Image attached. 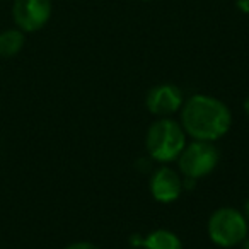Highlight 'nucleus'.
Returning <instances> with one entry per match:
<instances>
[{"label": "nucleus", "mask_w": 249, "mask_h": 249, "mask_svg": "<svg viewBox=\"0 0 249 249\" xmlns=\"http://www.w3.org/2000/svg\"><path fill=\"white\" fill-rule=\"evenodd\" d=\"M244 217H246V220H248V224H249V196H248V200H246V203H244Z\"/></svg>", "instance_id": "f8f14e48"}, {"label": "nucleus", "mask_w": 249, "mask_h": 249, "mask_svg": "<svg viewBox=\"0 0 249 249\" xmlns=\"http://www.w3.org/2000/svg\"><path fill=\"white\" fill-rule=\"evenodd\" d=\"M142 249H183V242L174 232L166 229H157L142 239Z\"/></svg>", "instance_id": "6e6552de"}, {"label": "nucleus", "mask_w": 249, "mask_h": 249, "mask_svg": "<svg viewBox=\"0 0 249 249\" xmlns=\"http://www.w3.org/2000/svg\"><path fill=\"white\" fill-rule=\"evenodd\" d=\"M143 2H149V0H143Z\"/></svg>", "instance_id": "2eb2a0df"}, {"label": "nucleus", "mask_w": 249, "mask_h": 249, "mask_svg": "<svg viewBox=\"0 0 249 249\" xmlns=\"http://www.w3.org/2000/svg\"><path fill=\"white\" fill-rule=\"evenodd\" d=\"M184 103L183 90L176 84H159L147 92L145 106L150 114L157 118H171L179 113Z\"/></svg>", "instance_id": "423d86ee"}, {"label": "nucleus", "mask_w": 249, "mask_h": 249, "mask_svg": "<svg viewBox=\"0 0 249 249\" xmlns=\"http://www.w3.org/2000/svg\"><path fill=\"white\" fill-rule=\"evenodd\" d=\"M220 152L213 145V142H203V140H193L191 143H186L183 152L178 157V166L179 173L186 179H201L213 173V169L218 166Z\"/></svg>", "instance_id": "20e7f679"}, {"label": "nucleus", "mask_w": 249, "mask_h": 249, "mask_svg": "<svg viewBox=\"0 0 249 249\" xmlns=\"http://www.w3.org/2000/svg\"><path fill=\"white\" fill-rule=\"evenodd\" d=\"M26 36L21 29H5L0 33V56L2 58H12L22 48H24Z\"/></svg>", "instance_id": "1a4fd4ad"}, {"label": "nucleus", "mask_w": 249, "mask_h": 249, "mask_svg": "<svg viewBox=\"0 0 249 249\" xmlns=\"http://www.w3.org/2000/svg\"><path fill=\"white\" fill-rule=\"evenodd\" d=\"M235 5L241 12L244 14H249V0H235Z\"/></svg>", "instance_id": "9b49d317"}, {"label": "nucleus", "mask_w": 249, "mask_h": 249, "mask_svg": "<svg viewBox=\"0 0 249 249\" xmlns=\"http://www.w3.org/2000/svg\"><path fill=\"white\" fill-rule=\"evenodd\" d=\"M149 188L150 195H152L156 201H159V203H173L181 196L184 184L179 173H176V171L167 166H162L152 173Z\"/></svg>", "instance_id": "0eeeda50"}, {"label": "nucleus", "mask_w": 249, "mask_h": 249, "mask_svg": "<svg viewBox=\"0 0 249 249\" xmlns=\"http://www.w3.org/2000/svg\"><path fill=\"white\" fill-rule=\"evenodd\" d=\"M241 244H242V249H249V235L241 242Z\"/></svg>", "instance_id": "4468645a"}, {"label": "nucleus", "mask_w": 249, "mask_h": 249, "mask_svg": "<svg viewBox=\"0 0 249 249\" xmlns=\"http://www.w3.org/2000/svg\"><path fill=\"white\" fill-rule=\"evenodd\" d=\"M52 12V0H14L12 5L16 26L24 33H36L45 28Z\"/></svg>", "instance_id": "39448f33"}, {"label": "nucleus", "mask_w": 249, "mask_h": 249, "mask_svg": "<svg viewBox=\"0 0 249 249\" xmlns=\"http://www.w3.org/2000/svg\"><path fill=\"white\" fill-rule=\"evenodd\" d=\"M179 123L193 140L217 142L232 126V113L224 101L208 94H195L184 99Z\"/></svg>", "instance_id": "f257e3e1"}, {"label": "nucleus", "mask_w": 249, "mask_h": 249, "mask_svg": "<svg viewBox=\"0 0 249 249\" xmlns=\"http://www.w3.org/2000/svg\"><path fill=\"white\" fill-rule=\"evenodd\" d=\"M244 113L248 114V118H249V96L244 99Z\"/></svg>", "instance_id": "ddd939ff"}, {"label": "nucleus", "mask_w": 249, "mask_h": 249, "mask_svg": "<svg viewBox=\"0 0 249 249\" xmlns=\"http://www.w3.org/2000/svg\"><path fill=\"white\" fill-rule=\"evenodd\" d=\"M63 249H101V248H97V246L92 244V242L80 241V242H73V244H69L67 248H63Z\"/></svg>", "instance_id": "9d476101"}, {"label": "nucleus", "mask_w": 249, "mask_h": 249, "mask_svg": "<svg viewBox=\"0 0 249 249\" xmlns=\"http://www.w3.org/2000/svg\"><path fill=\"white\" fill-rule=\"evenodd\" d=\"M208 237L215 246L231 249L249 235V224L244 213L234 207L217 208L208 218Z\"/></svg>", "instance_id": "7ed1b4c3"}, {"label": "nucleus", "mask_w": 249, "mask_h": 249, "mask_svg": "<svg viewBox=\"0 0 249 249\" xmlns=\"http://www.w3.org/2000/svg\"><path fill=\"white\" fill-rule=\"evenodd\" d=\"M186 147V132L173 118H157L147 130L145 149L152 160L160 164L178 160Z\"/></svg>", "instance_id": "f03ea898"}]
</instances>
